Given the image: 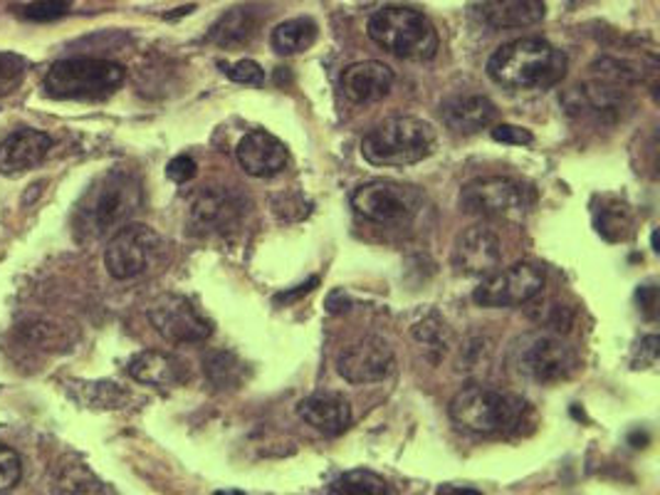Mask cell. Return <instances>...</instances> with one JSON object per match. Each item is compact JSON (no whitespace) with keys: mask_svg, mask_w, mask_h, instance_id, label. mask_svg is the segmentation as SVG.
<instances>
[{"mask_svg":"<svg viewBox=\"0 0 660 495\" xmlns=\"http://www.w3.org/2000/svg\"><path fill=\"white\" fill-rule=\"evenodd\" d=\"M144 189L137 173L110 169L77 203L75 230L82 240H102L120 230L141 209Z\"/></svg>","mask_w":660,"mask_h":495,"instance_id":"cell-1","label":"cell"},{"mask_svg":"<svg viewBox=\"0 0 660 495\" xmlns=\"http://www.w3.org/2000/svg\"><path fill=\"white\" fill-rule=\"evenodd\" d=\"M567 55L542 37H520L494 50L488 75L510 92H537L559 85L567 75Z\"/></svg>","mask_w":660,"mask_h":495,"instance_id":"cell-2","label":"cell"},{"mask_svg":"<svg viewBox=\"0 0 660 495\" xmlns=\"http://www.w3.org/2000/svg\"><path fill=\"white\" fill-rule=\"evenodd\" d=\"M368 37L403 60L425 63L439 55V31L423 13L403 5H388L368 18Z\"/></svg>","mask_w":660,"mask_h":495,"instance_id":"cell-3","label":"cell"},{"mask_svg":"<svg viewBox=\"0 0 660 495\" xmlns=\"http://www.w3.org/2000/svg\"><path fill=\"white\" fill-rule=\"evenodd\" d=\"M435 130L419 116H391L362 139V157L374 167H411L431 157Z\"/></svg>","mask_w":660,"mask_h":495,"instance_id":"cell-4","label":"cell"},{"mask_svg":"<svg viewBox=\"0 0 660 495\" xmlns=\"http://www.w3.org/2000/svg\"><path fill=\"white\" fill-rule=\"evenodd\" d=\"M508 364L522 380L549 386L571 380L579 372L581 359L565 339L549 333H527L510 345Z\"/></svg>","mask_w":660,"mask_h":495,"instance_id":"cell-5","label":"cell"},{"mask_svg":"<svg viewBox=\"0 0 660 495\" xmlns=\"http://www.w3.org/2000/svg\"><path fill=\"white\" fill-rule=\"evenodd\" d=\"M126 70L120 63L102 57H70L50 67L45 75V94L53 100L100 102L120 90Z\"/></svg>","mask_w":660,"mask_h":495,"instance_id":"cell-6","label":"cell"},{"mask_svg":"<svg viewBox=\"0 0 660 495\" xmlns=\"http://www.w3.org/2000/svg\"><path fill=\"white\" fill-rule=\"evenodd\" d=\"M527 409L520 396L470 384L451 400V419L473 434H504L522 421Z\"/></svg>","mask_w":660,"mask_h":495,"instance_id":"cell-7","label":"cell"},{"mask_svg":"<svg viewBox=\"0 0 660 495\" xmlns=\"http://www.w3.org/2000/svg\"><path fill=\"white\" fill-rule=\"evenodd\" d=\"M167 243L151 226L126 223L114 233L104 250V268L114 280H134L159 266Z\"/></svg>","mask_w":660,"mask_h":495,"instance_id":"cell-8","label":"cell"},{"mask_svg":"<svg viewBox=\"0 0 660 495\" xmlns=\"http://www.w3.org/2000/svg\"><path fill=\"white\" fill-rule=\"evenodd\" d=\"M352 206L359 216L382 226H406L423 209V193L411 183L376 179L362 183L352 193Z\"/></svg>","mask_w":660,"mask_h":495,"instance_id":"cell-9","label":"cell"},{"mask_svg":"<svg viewBox=\"0 0 660 495\" xmlns=\"http://www.w3.org/2000/svg\"><path fill=\"white\" fill-rule=\"evenodd\" d=\"M532 206L522 181L510 177L475 179L460 191V211L490 221H520Z\"/></svg>","mask_w":660,"mask_h":495,"instance_id":"cell-10","label":"cell"},{"mask_svg":"<svg viewBox=\"0 0 660 495\" xmlns=\"http://www.w3.org/2000/svg\"><path fill=\"white\" fill-rule=\"evenodd\" d=\"M545 288V270L535 263H514L508 270H494L482 278L473 300L480 307H514L530 303Z\"/></svg>","mask_w":660,"mask_h":495,"instance_id":"cell-11","label":"cell"},{"mask_svg":"<svg viewBox=\"0 0 660 495\" xmlns=\"http://www.w3.org/2000/svg\"><path fill=\"white\" fill-rule=\"evenodd\" d=\"M149 323L171 345H198L213 335V323L183 295H163L149 307Z\"/></svg>","mask_w":660,"mask_h":495,"instance_id":"cell-12","label":"cell"},{"mask_svg":"<svg viewBox=\"0 0 660 495\" xmlns=\"http://www.w3.org/2000/svg\"><path fill=\"white\" fill-rule=\"evenodd\" d=\"M246 216V201L228 189H206L191 203L189 226L198 236H226Z\"/></svg>","mask_w":660,"mask_h":495,"instance_id":"cell-13","label":"cell"},{"mask_svg":"<svg viewBox=\"0 0 660 495\" xmlns=\"http://www.w3.org/2000/svg\"><path fill=\"white\" fill-rule=\"evenodd\" d=\"M394 349L382 337H364L337 357V372L349 384H376L394 372Z\"/></svg>","mask_w":660,"mask_h":495,"instance_id":"cell-14","label":"cell"},{"mask_svg":"<svg viewBox=\"0 0 660 495\" xmlns=\"http://www.w3.org/2000/svg\"><path fill=\"white\" fill-rule=\"evenodd\" d=\"M502 263L500 238L490 228L473 226L463 230L453 246V266L468 278H488Z\"/></svg>","mask_w":660,"mask_h":495,"instance_id":"cell-15","label":"cell"},{"mask_svg":"<svg viewBox=\"0 0 660 495\" xmlns=\"http://www.w3.org/2000/svg\"><path fill=\"white\" fill-rule=\"evenodd\" d=\"M236 157L242 171L255 179L277 177V173H283L289 164V151L285 147V142H280L275 134H270L265 130L248 132L246 137L238 142Z\"/></svg>","mask_w":660,"mask_h":495,"instance_id":"cell-16","label":"cell"},{"mask_svg":"<svg viewBox=\"0 0 660 495\" xmlns=\"http://www.w3.org/2000/svg\"><path fill=\"white\" fill-rule=\"evenodd\" d=\"M53 149V139L41 130H18L0 144V173L5 177H21V173L35 169L47 151Z\"/></svg>","mask_w":660,"mask_h":495,"instance_id":"cell-17","label":"cell"},{"mask_svg":"<svg viewBox=\"0 0 660 495\" xmlns=\"http://www.w3.org/2000/svg\"><path fill=\"white\" fill-rule=\"evenodd\" d=\"M394 87L391 67L376 60L349 65L342 75V92L354 104H374L388 97Z\"/></svg>","mask_w":660,"mask_h":495,"instance_id":"cell-18","label":"cell"},{"mask_svg":"<svg viewBox=\"0 0 660 495\" xmlns=\"http://www.w3.org/2000/svg\"><path fill=\"white\" fill-rule=\"evenodd\" d=\"M478 21L490 31H517L545 21V0H482L478 5Z\"/></svg>","mask_w":660,"mask_h":495,"instance_id":"cell-19","label":"cell"},{"mask_svg":"<svg viewBox=\"0 0 660 495\" xmlns=\"http://www.w3.org/2000/svg\"><path fill=\"white\" fill-rule=\"evenodd\" d=\"M441 116L453 132L475 134L498 120V106L485 94H453L441 104Z\"/></svg>","mask_w":660,"mask_h":495,"instance_id":"cell-20","label":"cell"},{"mask_svg":"<svg viewBox=\"0 0 660 495\" xmlns=\"http://www.w3.org/2000/svg\"><path fill=\"white\" fill-rule=\"evenodd\" d=\"M297 416L325 436H339L352 426V406L342 394L334 392L307 396V400L299 402Z\"/></svg>","mask_w":660,"mask_h":495,"instance_id":"cell-21","label":"cell"},{"mask_svg":"<svg viewBox=\"0 0 660 495\" xmlns=\"http://www.w3.org/2000/svg\"><path fill=\"white\" fill-rule=\"evenodd\" d=\"M129 374L139 384L157 386V390H173V386L189 382L186 362H181L177 355L159 352V349H147L134 357L129 362Z\"/></svg>","mask_w":660,"mask_h":495,"instance_id":"cell-22","label":"cell"},{"mask_svg":"<svg viewBox=\"0 0 660 495\" xmlns=\"http://www.w3.org/2000/svg\"><path fill=\"white\" fill-rule=\"evenodd\" d=\"M262 23V15L252 8H232L230 13H226L220 21L213 25V31L208 35L210 43H216L220 47H236V45H248L252 37H255L258 27Z\"/></svg>","mask_w":660,"mask_h":495,"instance_id":"cell-23","label":"cell"},{"mask_svg":"<svg viewBox=\"0 0 660 495\" xmlns=\"http://www.w3.org/2000/svg\"><path fill=\"white\" fill-rule=\"evenodd\" d=\"M317 37L319 27L312 18H293V21H285L275 27L270 43L280 55H297L309 50L317 43Z\"/></svg>","mask_w":660,"mask_h":495,"instance_id":"cell-24","label":"cell"},{"mask_svg":"<svg viewBox=\"0 0 660 495\" xmlns=\"http://www.w3.org/2000/svg\"><path fill=\"white\" fill-rule=\"evenodd\" d=\"M329 493H344V495H386L394 493L388 488V483L382 479V475H376L372 471H349L342 473L337 481L329 483Z\"/></svg>","mask_w":660,"mask_h":495,"instance_id":"cell-25","label":"cell"},{"mask_svg":"<svg viewBox=\"0 0 660 495\" xmlns=\"http://www.w3.org/2000/svg\"><path fill=\"white\" fill-rule=\"evenodd\" d=\"M203 364H206L208 380L216 386H220V390H226V386H238L242 382V376H246V364L230 352L210 355Z\"/></svg>","mask_w":660,"mask_h":495,"instance_id":"cell-26","label":"cell"},{"mask_svg":"<svg viewBox=\"0 0 660 495\" xmlns=\"http://www.w3.org/2000/svg\"><path fill=\"white\" fill-rule=\"evenodd\" d=\"M630 228V213L624 203H611L596 213V230L606 240H624Z\"/></svg>","mask_w":660,"mask_h":495,"instance_id":"cell-27","label":"cell"},{"mask_svg":"<svg viewBox=\"0 0 660 495\" xmlns=\"http://www.w3.org/2000/svg\"><path fill=\"white\" fill-rule=\"evenodd\" d=\"M27 63L15 53H0V97L13 94L25 80Z\"/></svg>","mask_w":660,"mask_h":495,"instance_id":"cell-28","label":"cell"},{"mask_svg":"<svg viewBox=\"0 0 660 495\" xmlns=\"http://www.w3.org/2000/svg\"><path fill=\"white\" fill-rule=\"evenodd\" d=\"M70 0H35L23 8V18L33 23H53L70 11Z\"/></svg>","mask_w":660,"mask_h":495,"instance_id":"cell-29","label":"cell"},{"mask_svg":"<svg viewBox=\"0 0 660 495\" xmlns=\"http://www.w3.org/2000/svg\"><path fill=\"white\" fill-rule=\"evenodd\" d=\"M23 479V461L13 449L0 446V493L11 491Z\"/></svg>","mask_w":660,"mask_h":495,"instance_id":"cell-30","label":"cell"},{"mask_svg":"<svg viewBox=\"0 0 660 495\" xmlns=\"http://www.w3.org/2000/svg\"><path fill=\"white\" fill-rule=\"evenodd\" d=\"M223 72L238 85H250V87L265 85V70H262L255 60H240L236 65H228Z\"/></svg>","mask_w":660,"mask_h":495,"instance_id":"cell-31","label":"cell"},{"mask_svg":"<svg viewBox=\"0 0 660 495\" xmlns=\"http://www.w3.org/2000/svg\"><path fill=\"white\" fill-rule=\"evenodd\" d=\"M413 335H416V339H419L421 345H429L431 349H441V352H445V339H443L445 325L441 323L439 317L423 319L421 325H416Z\"/></svg>","mask_w":660,"mask_h":495,"instance_id":"cell-32","label":"cell"},{"mask_svg":"<svg viewBox=\"0 0 660 495\" xmlns=\"http://www.w3.org/2000/svg\"><path fill=\"white\" fill-rule=\"evenodd\" d=\"M492 139L500 144H510V147H530L535 137H532V132L514 127V124H498V127H492Z\"/></svg>","mask_w":660,"mask_h":495,"instance_id":"cell-33","label":"cell"},{"mask_svg":"<svg viewBox=\"0 0 660 495\" xmlns=\"http://www.w3.org/2000/svg\"><path fill=\"white\" fill-rule=\"evenodd\" d=\"M196 171H198L196 161H193L191 157H186V154H181V157L171 159V164L167 167V177L171 181H177V183H186V181H191L193 177H196Z\"/></svg>","mask_w":660,"mask_h":495,"instance_id":"cell-34","label":"cell"},{"mask_svg":"<svg viewBox=\"0 0 660 495\" xmlns=\"http://www.w3.org/2000/svg\"><path fill=\"white\" fill-rule=\"evenodd\" d=\"M349 305H352V300L344 295V290H334V293L327 297V310L332 315L344 313V310H349Z\"/></svg>","mask_w":660,"mask_h":495,"instance_id":"cell-35","label":"cell"},{"mask_svg":"<svg viewBox=\"0 0 660 495\" xmlns=\"http://www.w3.org/2000/svg\"><path fill=\"white\" fill-rule=\"evenodd\" d=\"M319 285V278H309L305 285H297V290H287V293L277 295V303H289V300H297L299 295H307L309 290H315Z\"/></svg>","mask_w":660,"mask_h":495,"instance_id":"cell-36","label":"cell"},{"mask_svg":"<svg viewBox=\"0 0 660 495\" xmlns=\"http://www.w3.org/2000/svg\"><path fill=\"white\" fill-rule=\"evenodd\" d=\"M638 300H640V305H644L646 313H648V315H653V307H656V288H650V285L640 288V290H638Z\"/></svg>","mask_w":660,"mask_h":495,"instance_id":"cell-37","label":"cell"},{"mask_svg":"<svg viewBox=\"0 0 660 495\" xmlns=\"http://www.w3.org/2000/svg\"><path fill=\"white\" fill-rule=\"evenodd\" d=\"M441 495H448V493H455V495H478V491L475 488H451V485H443V488H439Z\"/></svg>","mask_w":660,"mask_h":495,"instance_id":"cell-38","label":"cell"},{"mask_svg":"<svg viewBox=\"0 0 660 495\" xmlns=\"http://www.w3.org/2000/svg\"><path fill=\"white\" fill-rule=\"evenodd\" d=\"M218 495H240V491H218Z\"/></svg>","mask_w":660,"mask_h":495,"instance_id":"cell-39","label":"cell"}]
</instances>
